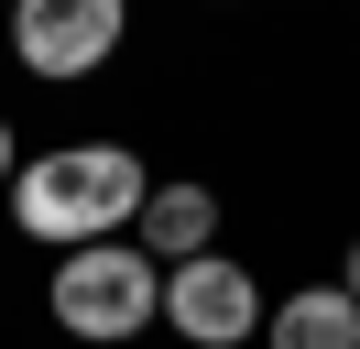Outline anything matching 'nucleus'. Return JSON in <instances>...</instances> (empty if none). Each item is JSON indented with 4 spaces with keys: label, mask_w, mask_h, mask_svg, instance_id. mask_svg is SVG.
I'll return each instance as SVG.
<instances>
[{
    "label": "nucleus",
    "mask_w": 360,
    "mask_h": 349,
    "mask_svg": "<svg viewBox=\"0 0 360 349\" xmlns=\"http://www.w3.org/2000/svg\"><path fill=\"white\" fill-rule=\"evenodd\" d=\"M338 284H349V305H360V240H349V273H338Z\"/></svg>",
    "instance_id": "obj_8"
},
{
    "label": "nucleus",
    "mask_w": 360,
    "mask_h": 349,
    "mask_svg": "<svg viewBox=\"0 0 360 349\" xmlns=\"http://www.w3.org/2000/svg\"><path fill=\"white\" fill-rule=\"evenodd\" d=\"M120 33H131V0H11V55L44 87L98 77V65L120 55Z\"/></svg>",
    "instance_id": "obj_3"
},
{
    "label": "nucleus",
    "mask_w": 360,
    "mask_h": 349,
    "mask_svg": "<svg viewBox=\"0 0 360 349\" xmlns=\"http://www.w3.org/2000/svg\"><path fill=\"white\" fill-rule=\"evenodd\" d=\"M262 284H251V262H219V251H197V262H175L164 273V327H175L186 349H240V338H262Z\"/></svg>",
    "instance_id": "obj_4"
},
{
    "label": "nucleus",
    "mask_w": 360,
    "mask_h": 349,
    "mask_svg": "<svg viewBox=\"0 0 360 349\" xmlns=\"http://www.w3.org/2000/svg\"><path fill=\"white\" fill-rule=\"evenodd\" d=\"M142 251L164 262V273H175V262H197V251H219V196L197 186V174H175V186H153L142 196Z\"/></svg>",
    "instance_id": "obj_5"
},
{
    "label": "nucleus",
    "mask_w": 360,
    "mask_h": 349,
    "mask_svg": "<svg viewBox=\"0 0 360 349\" xmlns=\"http://www.w3.org/2000/svg\"><path fill=\"white\" fill-rule=\"evenodd\" d=\"M262 338L273 349H360V305H349V284H306L262 317Z\"/></svg>",
    "instance_id": "obj_6"
},
{
    "label": "nucleus",
    "mask_w": 360,
    "mask_h": 349,
    "mask_svg": "<svg viewBox=\"0 0 360 349\" xmlns=\"http://www.w3.org/2000/svg\"><path fill=\"white\" fill-rule=\"evenodd\" d=\"M44 305H55V327H66V338L120 349V338H142V327L164 317V262L142 251V240L66 251V262H55V284H44Z\"/></svg>",
    "instance_id": "obj_2"
},
{
    "label": "nucleus",
    "mask_w": 360,
    "mask_h": 349,
    "mask_svg": "<svg viewBox=\"0 0 360 349\" xmlns=\"http://www.w3.org/2000/svg\"><path fill=\"white\" fill-rule=\"evenodd\" d=\"M142 196H153L142 153H120V142H55V153H33V164L11 174V229L44 240V251H98V240L142 229Z\"/></svg>",
    "instance_id": "obj_1"
},
{
    "label": "nucleus",
    "mask_w": 360,
    "mask_h": 349,
    "mask_svg": "<svg viewBox=\"0 0 360 349\" xmlns=\"http://www.w3.org/2000/svg\"><path fill=\"white\" fill-rule=\"evenodd\" d=\"M11 174H22V153H11V120H0V196H11Z\"/></svg>",
    "instance_id": "obj_7"
}]
</instances>
